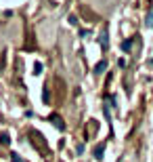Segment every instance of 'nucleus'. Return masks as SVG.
<instances>
[{
    "label": "nucleus",
    "mask_w": 153,
    "mask_h": 162,
    "mask_svg": "<svg viewBox=\"0 0 153 162\" xmlns=\"http://www.w3.org/2000/svg\"><path fill=\"white\" fill-rule=\"evenodd\" d=\"M51 120L55 122V126H57V128H59V131H65V122L61 120V118H59V116H57V114H51Z\"/></svg>",
    "instance_id": "nucleus-1"
},
{
    "label": "nucleus",
    "mask_w": 153,
    "mask_h": 162,
    "mask_svg": "<svg viewBox=\"0 0 153 162\" xmlns=\"http://www.w3.org/2000/svg\"><path fill=\"white\" fill-rule=\"evenodd\" d=\"M92 154H95V158H97V160H103V154H105V143H99V145L95 147V152H92Z\"/></svg>",
    "instance_id": "nucleus-2"
},
{
    "label": "nucleus",
    "mask_w": 153,
    "mask_h": 162,
    "mask_svg": "<svg viewBox=\"0 0 153 162\" xmlns=\"http://www.w3.org/2000/svg\"><path fill=\"white\" fill-rule=\"evenodd\" d=\"M105 70H107V59H101V61L95 65V74H103Z\"/></svg>",
    "instance_id": "nucleus-3"
},
{
    "label": "nucleus",
    "mask_w": 153,
    "mask_h": 162,
    "mask_svg": "<svg viewBox=\"0 0 153 162\" xmlns=\"http://www.w3.org/2000/svg\"><path fill=\"white\" fill-rule=\"evenodd\" d=\"M101 46H103V51L109 48V36H107V32H103L101 34Z\"/></svg>",
    "instance_id": "nucleus-4"
},
{
    "label": "nucleus",
    "mask_w": 153,
    "mask_h": 162,
    "mask_svg": "<svg viewBox=\"0 0 153 162\" xmlns=\"http://www.w3.org/2000/svg\"><path fill=\"white\" fill-rule=\"evenodd\" d=\"M130 48H132V38H128V40L122 42V51H124V53H128Z\"/></svg>",
    "instance_id": "nucleus-5"
},
{
    "label": "nucleus",
    "mask_w": 153,
    "mask_h": 162,
    "mask_svg": "<svg viewBox=\"0 0 153 162\" xmlns=\"http://www.w3.org/2000/svg\"><path fill=\"white\" fill-rule=\"evenodd\" d=\"M42 70H44V65H42L40 61H36V63H34V74L38 76V74H42Z\"/></svg>",
    "instance_id": "nucleus-6"
},
{
    "label": "nucleus",
    "mask_w": 153,
    "mask_h": 162,
    "mask_svg": "<svg viewBox=\"0 0 153 162\" xmlns=\"http://www.w3.org/2000/svg\"><path fill=\"white\" fill-rule=\"evenodd\" d=\"M67 21H69L71 25H78V17H76V15H69V17H67Z\"/></svg>",
    "instance_id": "nucleus-7"
},
{
    "label": "nucleus",
    "mask_w": 153,
    "mask_h": 162,
    "mask_svg": "<svg viewBox=\"0 0 153 162\" xmlns=\"http://www.w3.org/2000/svg\"><path fill=\"white\" fill-rule=\"evenodd\" d=\"M145 23H147L149 28H153V13H149V15H147V21H145Z\"/></svg>",
    "instance_id": "nucleus-8"
},
{
    "label": "nucleus",
    "mask_w": 153,
    "mask_h": 162,
    "mask_svg": "<svg viewBox=\"0 0 153 162\" xmlns=\"http://www.w3.org/2000/svg\"><path fill=\"white\" fill-rule=\"evenodd\" d=\"M42 99L48 103V86H44V93H42Z\"/></svg>",
    "instance_id": "nucleus-9"
},
{
    "label": "nucleus",
    "mask_w": 153,
    "mask_h": 162,
    "mask_svg": "<svg viewBox=\"0 0 153 162\" xmlns=\"http://www.w3.org/2000/svg\"><path fill=\"white\" fill-rule=\"evenodd\" d=\"M2 143H4V145H8V143H11V139H8V135H6V133L2 135Z\"/></svg>",
    "instance_id": "nucleus-10"
},
{
    "label": "nucleus",
    "mask_w": 153,
    "mask_h": 162,
    "mask_svg": "<svg viewBox=\"0 0 153 162\" xmlns=\"http://www.w3.org/2000/svg\"><path fill=\"white\" fill-rule=\"evenodd\" d=\"M11 156H13V158H11V160H13V162H23V160H21V158H19V156H17V154H11Z\"/></svg>",
    "instance_id": "nucleus-11"
},
{
    "label": "nucleus",
    "mask_w": 153,
    "mask_h": 162,
    "mask_svg": "<svg viewBox=\"0 0 153 162\" xmlns=\"http://www.w3.org/2000/svg\"><path fill=\"white\" fill-rule=\"evenodd\" d=\"M149 65H153V59H149Z\"/></svg>",
    "instance_id": "nucleus-12"
}]
</instances>
